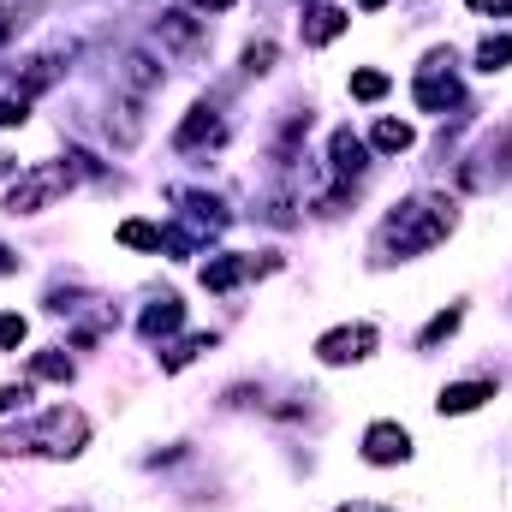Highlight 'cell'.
<instances>
[{"label":"cell","instance_id":"6da1fadb","mask_svg":"<svg viewBox=\"0 0 512 512\" xmlns=\"http://www.w3.org/2000/svg\"><path fill=\"white\" fill-rule=\"evenodd\" d=\"M453 227H459V209H453L447 197H411V203H399V209L382 221L376 251H382V262H393V256L405 262V256L435 251Z\"/></svg>","mask_w":512,"mask_h":512},{"label":"cell","instance_id":"7a4b0ae2","mask_svg":"<svg viewBox=\"0 0 512 512\" xmlns=\"http://www.w3.org/2000/svg\"><path fill=\"white\" fill-rule=\"evenodd\" d=\"M84 441H90V417L84 411H72V405H54L36 429H12V435H0V453H42V459H78L84 453Z\"/></svg>","mask_w":512,"mask_h":512},{"label":"cell","instance_id":"3957f363","mask_svg":"<svg viewBox=\"0 0 512 512\" xmlns=\"http://www.w3.org/2000/svg\"><path fill=\"white\" fill-rule=\"evenodd\" d=\"M96 161L84 155V149H72L66 161H42V167H30V173H18L12 179V191H6V215H42L54 197H66L72 191V179L78 173H90Z\"/></svg>","mask_w":512,"mask_h":512},{"label":"cell","instance_id":"277c9868","mask_svg":"<svg viewBox=\"0 0 512 512\" xmlns=\"http://www.w3.org/2000/svg\"><path fill=\"white\" fill-rule=\"evenodd\" d=\"M411 96H417V108H423V114H447V108H459V102H465V90H459V78H453V54H447V48H435V54L423 60V72H417Z\"/></svg>","mask_w":512,"mask_h":512},{"label":"cell","instance_id":"5b68a950","mask_svg":"<svg viewBox=\"0 0 512 512\" xmlns=\"http://www.w3.org/2000/svg\"><path fill=\"white\" fill-rule=\"evenodd\" d=\"M370 352H376V328H370V322H346V328H328V334L316 340V358H322L328 370L364 364Z\"/></svg>","mask_w":512,"mask_h":512},{"label":"cell","instance_id":"8992f818","mask_svg":"<svg viewBox=\"0 0 512 512\" xmlns=\"http://www.w3.org/2000/svg\"><path fill=\"white\" fill-rule=\"evenodd\" d=\"M471 191H483V185H501V179H512V120L483 149H477V161H465V173H459Z\"/></svg>","mask_w":512,"mask_h":512},{"label":"cell","instance_id":"52a82bcc","mask_svg":"<svg viewBox=\"0 0 512 512\" xmlns=\"http://www.w3.org/2000/svg\"><path fill=\"white\" fill-rule=\"evenodd\" d=\"M221 137H227L221 108H215V102H197V108L185 114V126L173 131V149H185V155H191V149H215Z\"/></svg>","mask_w":512,"mask_h":512},{"label":"cell","instance_id":"ba28073f","mask_svg":"<svg viewBox=\"0 0 512 512\" xmlns=\"http://www.w3.org/2000/svg\"><path fill=\"white\" fill-rule=\"evenodd\" d=\"M268 268H274V256H209V262H203V286H209V292H233L239 280L268 274Z\"/></svg>","mask_w":512,"mask_h":512},{"label":"cell","instance_id":"9c48e42d","mask_svg":"<svg viewBox=\"0 0 512 512\" xmlns=\"http://www.w3.org/2000/svg\"><path fill=\"white\" fill-rule=\"evenodd\" d=\"M155 36H161V48H167L173 60H197V54H203V24H197L191 12H167V18L155 24Z\"/></svg>","mask_w":512,"mask_h":512},{"label":"cell","instance_id":"30bf717a","mask_svg":"<svg viewBox=\"0 0 512 512\" xmlns=\"http://www.w3.org/2000/svg\"><path fill=\"white\" fill-rule=\"evenodd\" d=\"M364 459H370V465H405V459H411V435H405V429H399V423H370V429H364Z\"/></svg>","mask_w":512,"mask_h":512},{"label":"cell","instance_id":"8fae6325","mask_svg":"<svg viewBox=\"0 0 512 512\" xmlns=\"http://www.w3.org/2000/svg\"><path fill=\"white\" fill-rule=\"evenodd\" d=\"M328 155H334V179L346 185V179H358L364 167H370V149H364V137L352 126H340L334 137H328Z\"/></svg>","mask_w":512,"mask_h":512},{"label":"cell","instance_id":"7c38bea8","mask_svg":"<svg viewBox=\"0 0 512 512\" xmlns=\"http://www.w3.org/2000/svg\"><path fill=\"white\" fill-rule=\"evenodd\" d=\"M179 322H185V304H179L173 292H161V298H155V304L143 310V322H137V334H143V340H167V334H173Z\"/></svg>","mask_w":512,"mask_h":512},{"label":"cell","instance_id":"4fadbf2b","mask_svg":"<svg viewBox=\"0 0 512 512\" xmlns=\"http://www.w3.org/2000/svg\"><path fill=\"white\" fill-rule=\"evenodd\" d=\"M483 399H495V382H453V387H441L435 411H441V417H465V411H477Z\"/></svg>","mask_w":512,"mask_h":512},{"label":"cell","instance_id":"5bb4252c","mask_svg":"<svg viewBox=\"0 0 512 512\" xmlns=\"http://www.w3.org/2000/svg\"><path fill=\"white\" fill-rule=\"evenodd\" d=\"M120 84H126L131 102H143L149 90H161V66H155L149 54H126V66H120Z\"/></svg>","mask_w":512,"mask_h":512},{"label":"cell","instance_id":"9a60e30c","mask_svg":"<svg viewBox=\"0 0 512 512\" xmlns=\"http://www.w3.org/2000/svg\"><path fill=\"white\" fill-rule=\"evenodd\" d=\"M340 30H346V12H340V6H310V12H304V42H310V48H328Z\"/></svg>","mask_w":512,"mask_h":512},{"label":"cell","instance_id":"2e32d148","mask_svg":"<svg viewBox=\"0 0 512 512\" xmlns=\"http://www.w3.org/2000/svg\"><path fill=\"white\" fill-rule=\"evenodd\" d=\"M108 137H114L120 149H131V143L143 137V120H137V102H120V108L108 114Z\"/></svg>","mask_w":512,"mask_h":512},{"label":"cell","instance_id":"e0dca14e","mask_svg":"<svg viewBox=\"0 0 512 512\" xmlns=\"http://www.w3.org/2000/svg\"><path fill=\"white\" fill-rule=\"evenodd\" d=\"M477 66H483L489 78L507 72L512 66V36H483V42H477Z\"/></svg>","mask_w":512,"mask_h":512},{"label":"cell","instance_id":"ac0fdd59","mask_svg":"<svg viewBox=\"0 0 512 512\" xmlns=\"http://www.w3.org/2000/svg\"><path fill=\"white\" fill-rule=\"evenodd\" d=\"M459 322H465V310H459V304H453V310H441V316L417 334V346H423V352H435L441 340H453V334H459Z\"/></svg>","mask_w":512,"mask_h":512},{"label":"cell","instance_id":"d6986e66","mask_svg":"<svg viewBox=\"0 0 512 512\" xmlns=\"http://www.w3.org/2000/svg\"><path fill=\"white\" fill-rule=\"evenodd\" d=\"M30 376L36 382H72V358L66 352H36L30 358Z\"/></svg>","mask_w":512,"mask_h":512},{"label":"cell","instance_id":"ffe728a7","mask_svg":"<svg viewBox=\"0 0 512 512\" xmlns=\"http://www.w3.org/2000/svg\"><path fill=\"white\" fill-rule=\"evenodd\" d=\"M120 245H131V251H161V227H149V221H120Z\"/></svg>","mask_w":512,"mask_h":512},{"label":"cell","instance_id":"44dd1931","mask_svg":"<svg viewBox=\"0 0 512 512\" xmlns=\"http://www.w3.org/2000/svg\"><path fill=\"white\" fill-rule=\"evenodd\" d=\"M209 346H215V334H191L185 346H167V358H161V370H185V364H191L197 352H209Z\"/></svg>","mask_w":512,"mask_h":512},{"label":"cell","instance_id":"7402d4cb","mask_svg":"<svg viewBox=\"0 0 512 512\" xmlns=\"http://www.w3.org/2000/svg\"><path fill=\"white\" fill-rule=\"evenodd\" d=\"M376 149H382V155L411 149V126H405V120H382V126H376Z\"/></svg>","mask_w":512,"mask_h":512},{"label":"cell","instance_id":"603a6c76","mask_svg":"<svg viewBox=\"0 0 512 512\" xmlns=\"http://www.w3.org/2000/svg\"><path fill=\"white\" fill-rule=\"evenodd\" d=\"M352 96H358V102H382L387 72H376V66H370V72H352Z\"/></svg>","mask_w":512,"mask_h":512},{"label":"cell","instance_id":"cb8c5ba5","mask_svg":"<svg viewBox=\"0 0 512 512\" xmlns=\"http://www.w3.org/2000/svg\"><path fill=\"white\" fill-rule=\"evenodd\" d=\"M24 334H30V328H24V316H12V310H6V316H0V352H18V346H24Z\"/></svg>","mask_w":512,"mask_h":512},{"label":"cell","instance_id":"d4e9b609","mask_svg":"<svg viewBox=\"0 0 512 512\" xmlns=\"http://www.w3.org/2000/svg\"><path fill=\"white\" fill-rule=\"evenodd\" d=\"M245 72H274V42H251V48H245Z\"/></svg>","mask_w":512,"mask_h":512},{"label":"cell","instance_id":"484cf974","mask_svg":"<svg viewBox=\"0 0 512 512\" xmlns=\"http://www.w3.org/2000/svg\"><path fill=\"white\" fill-rule=\"evenodd\" d=\"M24 405H30V382L0 387V417H6V411H24Z\"/></svg>","mask_w":512,"mask_h":512},{"label":"cell","instance_id":"4316f807","mask_svg":"<svg viewBox=\"0 0 512 512\" xmlns=\"http://www.w3.org/2000/svg\"><path fill=\"white\" fill-rule=\"evenodd\" d=\"M0 126H24V102H12V96H0Z\"/></svg>","mask_w":512,"mask_h":512},{"label":"cell","instance_id":"83f0119b","mask_svg":"<svg viewBox=\"0 0 512 512\" xmlns=\"http://www.w3.org/2000/svg\"><path fill=\"white\" fill-rule=\"evenodd\" d=\"M18 30H24V12H18V6H12V12H0V42H6V36H18Z\"/></svg>","mask_w":512,"mask_h":512},{"label":"cell","instance_id":"f1b7e54d","mask_svg":"<svg viewBox=\"0 0 512 512\" xmlns=\"http://www.w3.org/2000/svg\"><path fill=\"white\" fill-rule=\"evenodd\" d=\"M471 12H483V18H501V12H512V0H471Z\"/></svg>","mask_w":512,"mask_h":512},{"label":"cell","instance_id":"f546056e","mask_svg":"<svg viewBox=\"0 0 512 512\" xmlns=\"http://www.w3.org/2000/svg\"><path fill=\"white\" fill-rule=\"evenodd\" d=\"M12 268H18V256H12L6 245H0V274H12Z\"/></svg>","mask_w":512,"mask_h":512},{"label":"cell","instance_id":"4dcf8cb0","mask_svg":"<svg viewBox=\"0 0 512 512\" xmlns=\"http://www.w3.org/2000/svg\"><path fill=\"white\" fill-rule=\"evenodd\" d=\"M197 6H203V12H227L233 0H197Z\"/></svg>","mask_w":512,"mask_h":512},{"label":"cell","instance_id":"1f68e13d","mask_svg":"<svg viewBox=\"0 0 512 512\" xmlns=\"http://www.w3.org/2000/svg\"><path fill=\"white\" fill-rule=\"evenodd\" d=\"M340 512H387V507H370V501H358V507H340Z\"/></svg>","mask_w":512,"mask_h":512},{"label":"cell","instance_id":"d6a6232c","mask_svg":"<svg viewBox=\"0 0 512 512\" xmlns=\"http://www.w3.org/2000/svg\"><path fill=\"white\" fill-rule=\"evenodd\" d=\"M358 6H364V12H376V6H387V0H358Z\"/></svg>","mask_w":512,"mask_h":512},{"label":"cell","instance_id":"836d02e7","mask_svg":"<svg viewBox=\"0 0 512 512\" xmlns=\"http://www.w3.org/2000/svg\"><path fill=\"white\" fill-rule=\"evenodd\" d=\"M0 173H12V155H0Z\"/></svg>","mask_w":512,"mask_h":512},{"label":"cell","instance_id":"e575fe53","mask_svg":"<svg viewBox=\"0 0 512 512\" xmlns=\"http://www.w3.org/2000/svg\"><path fill=\"white\" fill-rule=\"evenodd\" d=\"M72 512H78V507H72Z\"/></svg>","mask_w":512,"mask_h":512}]
</instances>
